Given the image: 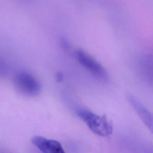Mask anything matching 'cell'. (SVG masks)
Instances as JSON below:
<instances>
[{"instance_id": "cell-1", "label": "cell", "mask_w": 153, "mask_h": 153, "mask_svg": "<svg viewBox=\"0 0 153 153\" xmlns=\"http://www.w3.org/2000/svg\"><path fill=\"white\" fill-rule=\"evenodd\" d=\"M77 114L95 134L102 137H107L112 132V125L105 115L100 116L84 109L79 110Z\"/></svg>"}, {"instance_id": "cell-2", "label": "cell", "mask_w": 153, "mask_h": 153, "mask_svg": "<svg viewBox=\"0 0 153 153\" xmlns=\"http://www.w3.org/2000/svg\"><path fill=\"white\" fill-rule=\"evenodd\" d=\"M16 90L27 97L36 96L41 90L40 82L33 75L25 71L18 72L14 79Z\"/></svg>"}, {"instance_id": "cell-3", "label": "cell", "mask_w": 153, "mask_h": 153, "mask_svg": "<svg viewBox=\"0 0 153 153\" xmlns=\"http://www.w3.org/2000/svg\"><path fill=\"white\" fill-rule=\"evenodd\" d=\"M75 54L79 63L93 75L102 81L109 80V74L105 68L88 53L79 50L76 51Z\"/></svg>"}, {"instance_id": "cell-4", "label": "cell", "mask_w": 153, "mask_h": 153, "mask_svg": "<svg viewBox=\"0 0 153 153\" xmlns=\"http://www.w3.org/2000/svg\"><path fill=\"white\" fill-rule=\"evenodd\" d=\"M31 141L43 153H65L61 144L57 140L35 136Z\"/></svg>"}, {"instance_id": "cell-5", "label": "cell", "mask_w": 153, "mask_h": 153, "mask_svg": "<svg viewBox=\"0 0 153 153\" xmlns=\"http://www.w3.org/2000/svg\"><path fill=\"white\" fill-rule=\"evenodd\" d=\"M144 62H142L143 66V69L144 71L145 76L146 78L149 80L151 79L152 81V64H153V59L152 56L149 55H147L144 57L143 59Z\"/></svg>"}, {"instance_id": "cell-6", "label": "cell", "mask_w": 153, "mask_h": 153, "mask_svg": "<svg viewBox=\"0 0 153 153\" xmlns=\"http://www.w3.org/2000/svg\"><path fill=\"white\" fill-rule=\"evenodd\" d=\"M61 44L63 49L65 51H70V44L66 38L62 37L61 39Z\"/></svg>"}, {"instance_id": "cell-7", "label": "cell", "mask_w": 153, "mask_h": 153, "mask_svg": "<svg viewBox=\"0 0 153 153\" xmlns=\"http://www.w3.org/2000/svg\"><path fill=\"white\" fill-rule=\"evenodd\" d=\"M7 72V68L3 62L0 60V75H4Z\"/></svg>"}, {"instance_id": "cell-8", "label": "cell", "mask_w": 153, "mask_h": 153, "mask_svg": "<svg viewBox=\"0 0 153 153\" xmlns=\"http://www.w3.org/2000/svg\"><path fill=\"white\" fill-rule=\"evenodd\" d=\"M58 79L59 80V81H61V80H62V79H63V76H62V74H60V73L58 74Z\"/></svg>"}]
</instances>
